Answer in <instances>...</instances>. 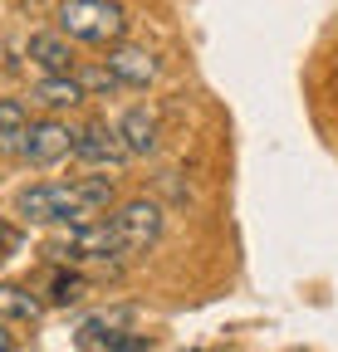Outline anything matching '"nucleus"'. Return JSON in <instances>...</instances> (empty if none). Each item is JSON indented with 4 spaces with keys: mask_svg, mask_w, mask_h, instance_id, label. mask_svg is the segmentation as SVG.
Segmentation results:
<instances>
[{
    "mask_svg": "<svg viewBox=\"0 0 338 352\" xmlns=\"http://www.w3.org/2000/svg\"><path fill=\"white\" fill-rule=\"evenodd\" d=\"M108 69H113V78L123 83V88H147V83H157V74H162V64H157V54L152 50H138V44H108V59H103Z\"/></svg>",
    "mask_w": 338,
    "mask_h": 352,
    "instance_id": "obj_6",
    "label": "nucleus"
},
{
    "mask_svg": "<svg viewBox=\"0 0 338 352\" xmlns=\"http://www.w3.org/2000/svg\"><path fill=\"white\" fill-rule=\"evenodd\" d=\"M74 157L83 166H123V162H128V147H123L118 127L89 122V127H74Z\"/></svg>",
    "mask_w": 338,
    "mask_h": 352,
    "instance_id": "obj_5",
    "label": "nucleus"
},
{
    "mask_svg": "<svg viewBox=\"0 0 338 352\" xmlns=\"http://www.w3.org/2000/svg\"><path fill=\"white\" fill-rule=\"evenodd\" d=\"M83 294H89V279H83L74 264L59 259L54 270H50V279H45V303H50V308H69V303H78Z\"/></svg>",
    "mask_w": 338,
    "mask_h": 352,
    "instance_id": "obj_11",
    "label": "nucleus"
},
{
    "mask_svg": "<svg viewBox=\"0 0 338 352\" xmlns=\"http://www.w3.org/2000/svg\"><path fill=\"white\" fill-rule=\"evenodd\" d=\"M59 30L78 44H118L123 30H128V15H123L118 0H59Z\"/></svg>",
    "mask_w": 338,
    "mask_h": 352,
    "instance_id": "obj_2",
    "label": "nucleus"
},
{
    "mask_svg": "<svg viewBox=\"0 0 338 352\" xmlns=\"http://www.w3.org/2000/svg\"><path fill=\"white\" fill-rule=\"evenodd\" d=\"M118 138H123V147H128V157H152V152L162 147L157 113H147V108H128V113H123V122H118Z\"/></svg>",
    "mask_w": 338,
    "mask_h": 352,
    "instance_id": "obj_7",
    "label": "nucleus"
},
{
    "mask_svg": "<svg viewBox=\"0 0 338 352\" xmlns=\"http://www.w3.org/2000/svg\"><path fill=\"white\" fill-rule=\"evenodd\" d=\"M113 176H83V182H34L15 196V210L30 226H78L113 206Z\"/></svg>",
    "mask_w": 338,
    "mask_h": 352,
    "instance_id": "obj_1",
    "label": "nucleus"
},
{
    "mask_svg": "<svg viewBox=\"0 0 338 352\" xmlns=\"http://www.w3.org/2000/svg\"><path fill=\"white\" fill-rule=\"evenodd\" d=\"M10 347H15V338H10L6 328H0V352H10Z\"/></svg>",
    "mask_w": 338,
    "mask_h": 352,
    "instance_id": "obj_14",
    "label": "nucleus"
},
{
    "mask_svg": "<svg viewBox=\"0 0 338 352\" xmlns=\"http://www.w3.org/2000/svg\"><path fill=\"white\" fill-rule=\"evenodd\" d=\"M74 78H78V88H83V98H89V94H118V88H123L108 64H98V69H74Z\"/></svg>",
    "mask_w": 338,
    "mask_h": 352,
    "instance_id": "obj_13",
    "label": "nucleus"
},
{
    "mask_svg": "<svg viewBox=\"0 0 338 352\" xmlns=\"http://www.w3.org/2000/svg\"><path fill=\"white\" fill-rule=\"evenodd\" d=\"M30 103H39L45 113H64V108H78L83 103V88H78L74 74H45V78L34 83Z\"/></svg>",
    "mask_w": 338,
    "mask_h": 352,
    "instance_id": "obj_9",
    "label": "nucleus"
},
{
    "mask_svg": "<svg viewBox=\"0 0 338 352\" xmlns=\"http://www.w3.org/2000/svg\"><path fill=\"white\" fill-rule=\"evenodd\" d=\"M25 54L45 69V74H74V54H69V34L64 30H34Z\"/></svg>",
    "mask_w": 338,
    "mask_h": 352,
    "instance_id": "obj_8",
    "label": "nucleus"
},
{
    "mask_svg": "<svg viewBox=\"0 0 338 352\" xmlns=\"http://www.w3.org/2000/svg\"><path fill=\"white\" fill-rule=\"evenodd\" d=\"M113 226H118L123 245H128V259H133V254H142V250L157 245V235H162V206L157 201H123L113 210Z\"/></svg>",
    "mask_w": 338,
    "mask_h": 352,
    "instance_id": "obj_4",
    "label": "nucleus"
},
{
    "mask_svg": "<svg viewBox=\"0 0 338 352\" xmlns=\"http://www.w3.org/2000/svg\"><path fill=\"white\" fill-rule=\"evenodd\" d=\"M25 127H30V108H25V98H0V152H6V157H20Z\"/></svg>",
    "mask_w": 338,
    "mask_h": 352,
    "instance_id": "obj_12",
    "label": "nucleus"
},
{
    "mask_svg": "<svg viewBox=\"0 0 338 352\" xmlns=\"http://www.w3.org/2000/svg\"><path fill=\"white\" fill-rule=\"evenodd\" d=\"M45 298L30 294L25 284H0V323H39L45 318Z\"/></svg>",
    "mask_w": 338,
    "mask_h": 352,
    "instance_id": "obj_10",
    "label": "nucleus"
},
{
    "mask_svg": "<svg viewBox=\"0 0 338 352\" xmlns=\"http://www.w3.org/2000/svg\"><path fill=\"white\" fill-rule=\"evenodd\" d=\"M20 157H25L30 166H59L64 157H74V127L59 122V118H34V122L25 127Z\"/></svg>",
    "mask_w": 338,
    "mask_h": 352,
    "instance_id": "obj_3",
    "label": "nucleus"
}]
</instances>
